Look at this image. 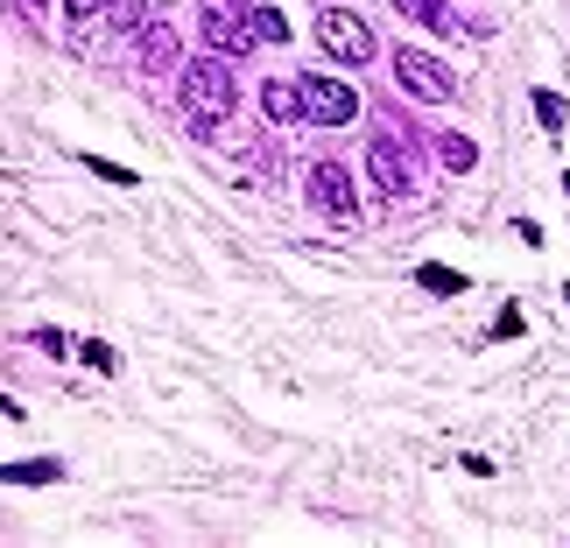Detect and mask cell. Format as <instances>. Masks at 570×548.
I'll return each mask as SVG.
<instances>
[{"instance_id": "obj_1", "label": "cell", "mask_w": 570, "mask_h": 548, "mask_svg": "<svg viewBox=\"0 0 570 548\" xmlns=\"http://www.w3.org/2000/svg\"><path fill=\"white\" fill-rule=\"evenodd\" d=\"M177 106H184L190 134H218V120H233V71L218 57H190L177 78Z\"/></svg>"}, {"instance_id": "obj_2", "label": "cell", "mask_w": 570, "mask_h": 548, "mask_svg": "<svg viewBox=\"0 0 570 548\" xmlns=\"http://www.w3.org/2000/svg\"><path fill=\"white\" fill-rule=\"evenodd\" d=\"M394 84H402V92H409L415 106H444V99L458 92V84H451V71H444L436 57H423L415 42H409V50H394Z\"/></svg>"}, {"instance_id": "obj_3", "label": "cell", "mask_w": 570, "mask_h": 548, "mask_svg": "<svg viewBox=\"0 0 570 548\" xmlns=\"http://www.w3.org/2000/svg\"><path fill=\"white\" fill-rule=\"evenodd\" d=\"M317 42H324L332 63H366V57H374V29H366L353 8H324L317 14Z\"/></svg>"}, {"instance_id": "obj_4", "label": "cell", "mask_w": 570, "mask_h": 548, "mask_svg": "<svg viewBox=\"0 0 570 548\" xmlns=\"http://www.w3.org/2000/svg\"><path fill=\"white\" fill-rule=\"evenodd\" d=\"M303 120H311V127L360 120V92H353V84H338V78H303Z\"/></svg>"}, {"instance_id": "obj_5", "label": "cell", "mask_w": 570, "mask_h": 548, "mask_svg": "<svg viewBox=\"0 0 570 548\" xmlns=\"http://www.w3.org/2000/svg\"><path fill=\"white\" fill-rule=\"evenodd\" d=\"M205 36H212V50H254L261 42L254 14L239 0H205Z\"/></svg>"}, {"instance_id": "obj_6", "label": "cell", "mask_w": 570, "mask_h": 548, "mask_svg": "<svg viewBox=\"0 0 570 548\" xmlns=\"http://www.w3.org/2000/svg\"><path fill=\"white\" fill-rule=\"evenodd\" d=\"M311 197H317L332 218H353V211H360V190H353V169H345V162H317V169H311Z\"/></svg>"}, {"instance_id": "obj_7", "label": "cell", "mask_w": 570, "mask_h": 548, "mask_svg": "<svg viewBox=\"0 0 570 548\" xmlns=\"http://www.w3.org/2000/svg\"><path fill=\"white\" fill-rule=\"evenodd\" d=\"M366 177H374L381 197H409V190H415V169H409V156H402L394 141H374V148H366Z\"/></svg>"}, {"instance_id": "obj_8", "label": "cell", "mask_w": 570, "mask_h": 548, "mask_svg": "<svg viewBox=\"0 0 570 548\" xmlns=\"http://www.w3.org/2000/svg\"><path fill=\"white\" fill-rule=\"evenodd\" d=\"M177 63V29L169 21H148L141 29V71H169Z\"/></svg>"}, {"instance_id": "obj_9", "label": "cell", "mask_w": 570, "mask_h": 548, "mask_svg": "<svg viewBox=\"0 0 570 548\" xmlns=\"http://www.w3.org/2000/svg\"><path fill=\"white\" fill-rule=\"evenodd\" d=\"M261 113L268 120H303V84H289V78L261 84Z\"/></svg>"}, {"instance_id": "obj_10", "label": "cell", "mask_w": 570, "mask_h": 548, "mask_svg": "<svg viewBox=\"0 0 570 548\" xmlns=\"http://www.w3.org/2000/svg\"><path fill=\"white\" fill-rule=\"evenodd\" d=\"M106 14H114V0H63V21H71V36H85V29H99Z\"/></svg>"}, {"instance_id": "obj_11", "label": "cell", "mask_w": 570, "mask_h": 548, "mask_svg": "<svg viewBox=\"0 0 570 548\" xmlns=\"http://www.w3.org/2000/svg\"><path fill=\"white\" fill-rule=\"evenodd\" d=\"M106 21L135 36V29H148V0H114V14H106Z\"/></svg>"}, {"instance_id": "obj_12", "label": "cell", "mask_w": 570, "mask_h": 548, "mask_svg": "<svg viewBox=\"0 0 570 548\" xmlns=\"http://www.w3.org/2000/svg\"><path fill=\"white\" fill-rule=\"evenodd\" d=\"M394 14L423 21V29H444V8H436V0H394Z\"/></svg>"}, {"instance_id": "obj_13", "label": "cell", "mask_w": 570, "mask_h": 548, "mask_svg": "<svg viewBox=\"0 0 570 548\" xmlns=\"http://www.w3.org/2000/svg\"><path fill=\"white\" fill-rule=\"evenodd\" d=\"M535 113H542V127H550V134H563V99H557V92H535Z\"/></svg>"}, {"instance_id": "obj_14", "label": "cell", "mask_w": 570, "mask_h": 548, "mask_svg": "<svg viewBox=\"0 0 570 548\" xmlns=\"http://www.w3.org/2000/svg\"><path fill=\"white\" fill-rule=\"evenodd\" d=\"M254 29H261V42H282V36H289V21H282L275 8H261V14H254Z\"/></svg>"}, {"instance_id": "obj_15", "label": "cell", "mask_w": 570, "mask_h": 548, "mask_svg": "<svg viewBox=\"0 0 570 548\" xmlns=\"http://www.w3.org/2000/svg\"><path fill=\"white\" fill-rule=\"evenodd\" d=\"M444 162H451V169H472V141L451 134V141H444Z\"/></svg>"}]
</instances>
